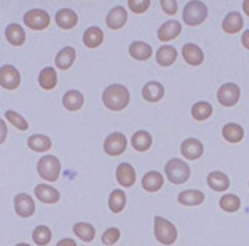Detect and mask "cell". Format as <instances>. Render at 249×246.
I'll return each mask as SVG.
<instances>
[{
	"mask_svg": "<svg viewBox=\"0 0 249 246\" xmlns=\"http://www.w3.org/2000/svg\"><path fill=\"white\" fill-rule=\"evenodd\" d=\"M131 101V94L128 88L120 83L110 85L103 92V104L111 111H122L126 108Z\"/></svg>",
	"mask_w": 249,
	"mask_h": 246,
	"instance_id": "obj_1",
	"label": "cell"
},
{
	"mask_svg": "<svg viewBox=\"0 0 249 246\" xmlns=\"http://www.w3.org/2000/svg\"><path fill=\"white\" fill-rule=\"evenodd\" d=\"M206 18H208V8L203 2H199V0L189 2L182 11V19L190 27L200 25Z\"/></svg>",
	"mask_w": 249,
	"mask_h": 246,
	"instance_id": "obj_2",
	"label": "cell"
},
{
	"mask_svg": "<svg viewBox=\"0 0 249 246\" xmlns=\"http://www.w3.org/2000/svg\"><path fill=\"white\" fill-rule=\"evenodd\" d=\"M154 236L160 245L171 246L172 243H175L178 233H177L175 226L171 221L162 217H156L154 218Z\"/></svg>",
	"mask_w": 249,
	"mask_h": 246,
	"instance_id": "obj_3",
	"label": "cell"
},
{
	"mask_svg": "<svg viewBox=\"0 0 249 246\" xmlns=\"http://www.w3.org/2000/svg\"><path fill=\"white\" fill-rule=\"evenodd\" d=\"M165 175L172 184H184L190 178V166L181 159H172L165 166Z\"/></svg>",
	"mask_w": 249,
	"mask_h": 246,
	"instance_id": "obj_4",
	"label": "cell"
},
{
	"mask_svg": "<svg viewBox=\"0 0 249 246\" xmlns=\"http://www.w3.org/2000/svg\"><path fill=\"white\" fill-rule=\"evenodd\" d=\"M37 172L39 175L46 179V181H56L59 178L61 174V162L58 160V158L52 156V155H46L43 156L39 163H37Z\"/></svg>",
	"mask_w": 249,
	"mask_h": 246,
	"instance_id": "obj_5",
	"label": "cell"
},
{
	"mask_svg": "<svg viewBox=\"0 0 249 246\" xmlns=\"http://www.w3.org/2000/svg\"><path fill=\"white\" fill-rule=\"evenodd\" d=\"M24 24L31 30H45L51 24V17L43 9H30L24 14Z\"/></svg>",
	"mask_w": 249,
	"mask_h": 246,
	"instance_id": "obj_6",
	"label": "cell"
},
{
	"mask_svg": "<svg viewBox=\"0 0 249 246\" xmlns=\"http://www.w3.org/2000/svg\"><path fill=\"white\" fill-rule=\"evenodd\" d=\"M240 98V88L236 83H224L218 89L216 100L224 107H233Z\"/></svg>",
	"mask_w": 249,
	"mask_h": 246,
	"instance_id": "obj_7",
	"label": "cell"
},
{
	"mask_svg": "<svg viewBox=\"0 0 249 246\" xmlns=\"http://www.w3.org/2000/svg\"><path fill=\"white\" fill-rule=\"evenodd\" d=\"M128 147V140L122 132L110 134L104 141V151L108 156H120Z\"/></svg>",
	"mask_w": 249,
	"mask_h": 246,
	"instance_id": "obj_8",
	"label": "cell"
},
{
	"mask_svg": "<svg viewBox=\"0 0 249 246\" xmlns=\"http://www.w3.org/2000/svg\"><path fill=\"white\" fill-rule=\"evenodd\" d=\"M21 83V74L18 71V69H15L14 66H3L0 69V86L6 90H15L18 89Z\"/></svg>",
	"mask_w": 249,
	"mask_h": 246,
	"instance_id": "obj_9",
	"label": "cell"
},
{
	"mask_svg": "<svg viewBox=\"0 0 249 246\" xmlns=\"http://www.w3.org/2000/svg\"><path fill=\"white\" fill-rule=\"evenodd\" d=\"M14 206H15V212L19 215V217H22V218L31 217V215H33L35 211H36L35 200L31 199V196L27 194V193L17 194L15 199H14Z\"/></svg>",
	"mask_w": 249,
	"mask_h": 246,
	"instance_id": "obj_10",
	"label": "cell"
},
{
	"mask_svg": "<svg viewBox=\"0 0 249 246\" xmlns=\"http://www.w3.org/2000/svg\"><path fill=\"white\" fill-rule=\"evenodd\" d=\"M181 155L187 159V160H197L202 158L203 155V144L196 140V138H189V140H184L181 142L179 147Z\"/></svg>",
	"mask_w": 249,
	"mask_h": 246,
	"instance_id": "obj_11",
	"label": "cell"
},
{
	"mask_svg": "<svg viewBox=\"0 0 249 246\" xmlns=\"http://www.w3.org/2000/svg\"><path fill=\"white\" fill-rule=\"evenodd\" d=\"M142 98L147 103H159L165 97V88L160 82H148L142 88Z\"/></svg>",
	"mask_w": 249,
	"mask_h": 246,
	"instance_id": "obj_12",
	"label": "cell"
},
{
	"mask_svg": "<svg viewBox=\"0 0 249 246\" xmlns=\"http://www.w3.org/2000/svg\"><path fill=\"white\" fill-rule=\"evenodd\" d=\"M182 58H184V61L187 64L193 66V67L200 66L205 61L203 51L195 43H187V45L182 46Z\"/></svg>",
	"mask_w": 249,
	"mask_h": 246,
	"instance_id": "obj_13",
	"label": "cell"
},
{
	"mask_svg": "<svg viewBox=\"0 0 249 246\" xmlns=\"http://www.w3.org/2000/svg\"><path fill=\"white\" fill-rule=\"evenodd\" d=\"M116 178L122 187H132L137 181L134 166L129 163H120L116 169Z\"/></svg>",
	"mask_w": 249,
	"mask_h": 246,
	"instance_id": "obj_14",
	"label": "cell"
},
{
	"mask_svg": "<svg viewBox=\"0 0 249 246\" xmlns=\"http://www.w3.org/2000/svg\"><path fill=\"white\" fill-rule=\"evenodd\" d=\"M181 22L179 21H175V19H171V21H166L165 24L160 25L159 32H158V37L160 42H171L174 39H177L181 33Z\"/></svg>",
	"mask_w": 249,
	"mask_h": 246,
	"instance_id": "obj_15",
	"label": "cell"
},
{
	"mask_svg": "<svg viewBox=\"0 0 249 246\" xmlns=\"http://www.w3.org/2000/svg\"><path fill=\"white\" fill-rule=\"evenodd\" d=\"M55 22L62 30H70V28H74L77 25L79 17H77V14L73 9H69V8L59 9L55 14Z\"/></svg>",
	"mask_w": 249,
	"mask_h": 246,
	"instance_id": "obj_16",
	"label": "cell"
},
{
	"mask_svg": "<svg viewBox=\"0 0 249 246\" xmlns=\"http://www.w3.org/2000/svg\"><path fill=\"white\" fill-rule=\"evenodd\" d=\"M128 21V12L123 6H116L113 8L106 18V24L110 30H119L122 28Z\"/></svg>",
	"mask_w": 249,
	"mask_h": 246,
	"instance_id": "obj_17",
	"label": "cell"
},
{
	"mask_svg": "<svg viewBox=\"0 0 249 246\" xmlns=\"http://www.w3.org/2000/svg\"><path fill=\"white\" fill-rule=\"evenodd\" d=\"M141 184H142L144 190H147L150 193H156L163 187V175L158 171H148L142 176Z\"/></svg>",
	"mask_w": 249,
	"mask_h": 246,
	"instance_id": "obj_18",
	"label": "cell"
},
{
	"mask_svg": "<svg viewBox=\"0 0 249 246\" xmlns=\"http://www.w3.org/2000/svg\"><path fill=\"white\" fill-rule=\"evenodd\" d=\"M76 61V49L71 48V46H66L62 48L56 58H55V66L56 69H61V70H69Z\"/></svg>",
	"mask_w": 249,
	"mask_h": 246,
	"instance_id": "obj_19",
	"label": "cell"
},
{
	"mask_svg": "<svg viewBox=\"0 0 249 246\" xmlns=\"http://www.w3.org/2000/svg\"><path fill=\"white\" fill-rule=\"evenodd\" d=\"M208 186L213 190V192H226L230 187V179L224 172L220 171H213L208 175L206 178Z\"/></svg>",
	"mask_w": 249,
	"mask_h": 246,
	"instance_id": "obj_20",
	"label": "cell"
},
{
	"mask_svg": "<svg viewBox=\"0 0 249 246\" xmlns=\"http://www.w3.org/2000/svg\"><path fill=\"white\" fill-rule=\"evenodd\" d=\"M242 28H243V18H242L240 12H237V11L229 12L226 15V18L223 19V30L229 35L239 33Z\"/></svg>",
	"mask_w": 249,
	"mask_h": 246,
	"instance_id": "obj_21",
	"label": "cell"
},
{
	"mask_svg": "<svg viewBox=\"0 0 249 246\" xmlns=\"http://www.w3.org/2000/svg\"><path fill=\"white\" fill-rule=\"evenodd\" d=\"M178 53L177 49L171 45H163L159 48V51L156 52V61L160 67H169L175 63Z\"/></svg>",
	"mask_w": 249,
	"mask_h": 246,
	"instance_id": "obj_22",
	"label": "cell"
},
{
	"mask_svg": "<svg viewBox=\"0 0 249 246\" xmlns=\"http://www.w3.org/2000/svg\"><path fill=\"white\" fill-rule=\"evenodd\" d=\"M35 194L36 197L43 202V203H56L59 200V192L48 184H39V186L35 189Z\"/></svg>",
	"mask_w": 249,
	"mask_h": 246,
	"instance_id": "obj_23",
	"label": "cell"
},
{
	"mask_svg": "<svg viewBox=\"0 0 249 246\" xmlns=\"http://www.w3.org/2000/svg\"><path fill=\"white\" fill-rule=\"evenodd\" d=\"M85 103V98H83V94L79 90H69L66 92V95L62 97V105H64L69 111H77L82 108Z\"/></svg>",
	"mask_w": 249,
	"mask_h": 246,
	"instance_id": "obj_24",
	"label": "cell"
},
{
	"mask_svg": "<svg viewBox=\"0 0 249 246\" xmlns=\"http://www.w3.org/2000/svg\"><path fill=\"white\" fill-rule=\"evenodd\" d=\"M27 145L30 150H33L36 153H43V151H49L51 147H52V141L49 137L46 135H42V134H35L31 135L28 140H27Z\"/></svg>",
	"mask_w": 249,
	"mask_h": 246,
	"instance_id": "obj_25",
	"label": "cell"
},
{
	"mask_svg": "<svg viewBox=\"0 0 249 246\" xmlns=\"http://www.w3.org/2000/svg\"><path fill=\"white\" fill-rule=\"evenodd\" d=\"M103 40H104V32L100 27H89L83 35V43L90 49L98 48L103 43Z\"/></svg>",
	"mask_w": 249,
	"mask_h": 246,
	"instance_id": "obj_26",
	"label": "cell"
},
{
	"mask_svg": "<svg viewBox=\"0 0 249 246\" xmlns=\"http://www.w3.org/2000/svg\"><path fill=\"white\" fill-rule=\"evenodd\" d=\"M6 40L14 46H21L25 42V32L19 24H9L5 30Z\"/></svg>",
	"mask_w": 249,
	"mask_h": 246,
	"instance_id": "obj_27",
	"label": "cell"
},
{
	"mask_svg": "<svg viewBox=\"0 0 249 246\" xmlns=\"http://www.w3.org/2000/svg\"><path fill=\"white\" fill-rule=\"evenodd\" d=\"M205 194L200 190H184L178 194V202L184 206H197L203 203Z\"/></svg>",
	"mask_w": 249,
	"mask_h": 246,
	"instance_id": "obj_28",
	"label": "cell"
},
{
	"mask_svg": "<svg viewBox=\"0 0 249 246\" xmlns=\"http://www.w3.org/2000/svg\"><path fill=\"white\" fill-rule=\"evenodd\" d=\"M243 137H245V131L239 123H227V125L223 128V138L231 144L240 142L243 140Z\"/></svg>",
	"mask_w": 249,
	"mask_h": 246,
	"instance_id": "obj_29",
	"label": "cell"
},
{
	"mask_svg": "<svg viewBox=\"0 0 249 246\" xmlns=\"http://www.w3.org/2000/svg\"><path fill=\"white\" fill-rule=\"evenodd\" d=\"M129 55L137 61H147L153 55V49L145 42H134L129 46Z\"/></svg>",
	"mask_w": 249,
	"mask_h": 246,
	"instance_id": "obj_30",
	"label": "cell"
},
{
	"mask_svg": "<svg viewBox=\"0 0 249 246\" xmlns=\"http://www.w3.org/2000/svg\"><path fill=\"white\" fill-rule=\"evenodd\" d=\"M124 206H126V194H124L123 190L120 189H116L110 193L108 196V208L111 212L114 213H119L124 209Z\"/></svg>",
	"mask_w": 249,
	"mask_h": 246,
	"instance_id": "obj_31",
	"label": "cell"
},
{
	"mask_svg": "<svg viewBox=\"0 0 249 246\" xmlns=\"http://www.w3.org/2000/svg\"><path fill=\"white\" fill-rule=\"evenodd\" d=\"M58 83V76L55 69L52 67H46L40 71L39 74V85L42 86V89L45 90H52Z\"/></svg>",
	"mask_w": 249,
	"mask_h": 246,
	"instance_id": "obj_32",
	"label": "cell"
},
{
	"mask_svg": "<svg viewBox=\"0 0 249 246\" xmlns=\"http://www.w3.org/2000/svg\"><path fill=\"white\" fill-rule=\"evenodd\" d=\"M131 144L137 151H147L153 144V138L147 131H138L132 135Z\"/></svg>",
	"mask_w": 249,
	"mask_h": 246,
	"instance_id": "obj_33",
	"label": "cell"
},
{
	"mask_svg": "<svg viewBox=\"0 0 249 246\" xmlns=\"http://www.w3.org/2000/svg\"><path fill=\"white\" fill-rule=\"evenodd\" d=\"M212 113H213V108L206 101H199L192 107V116H193L195 120H199V122H203V120L209 119L212 116Z\"/></svg>",
	"mask_w": 249,
	"mask_h": 246,
	"instance_id": "obj_34",
	"label": "cell"
},
{
	"mask_svg": "<svg viewBox=\"0 0 249 246\" xmlns=\"http://www.w3.org/2000/svg\"><path fill=\"white\" fill-rule=\"evenodd\" d=\"M73 231L83 242H92L95 239V228L88 223H76L73 226Z\"/></svg>",
	"mask_w": 249,
	"mask_h": 246,
	"instance_id": "obj_35",
	"label": "cell"
},
{
	"mask_svg": "<svg viewBox=\"0 0 249 246\" xmlns=\"http://www.w3.org/2000/svg\"><path fill=\"white\" fill-rule=\"evenodd\" d=\"M52 239V231L46 226H37L33 230V240L39 246H46Z\"/></svg>",
	"mask_w": 249,
	"mask_h": 246,
	"instance_id": "obj_36",
	"label": "cell"
},
{
	"mask_svg": "<svg viewBox=\"0 0 249 246\" xmlns=\"http://www.w3.org/2000/svg\"><path fill=\"white\" fill-rule=\"evenodd\" d=\"M240 199L236 194H224L220 199V208L226 212H236L240 209Z\"/></svg>",
	"mask_w": 249,
	"mask_h": 246,
	"instance_id": "obj_37",
	"label": "cell"
},
{
	"mask_svg": "<svg viewBox=\"0 0 249 246\" xmlns=\"http://www.w3.org/2000/svg\"><path fill=\"white\" fill-rule=\"evenodd\" d=\"M5 116L17 129H19V131H27L28 129V122L19 113H17L14 110H6Z\"/></svg>",
	"mask_w": 249,
	"mask_h": 246,
	"instance_id": "obj_38",
	"label": "cell"
},
{
	"mask_svg": "<svg viewBox=\"0 0 249 246\" xmlns=\"http://www.w3.org/2000/svg\"><path fill=\"white\" fill-rule=\"evenodd\" d=\"M119 239H120V230H119V228H116V227H110V228H107V230L104 231L103 237H101L103 243H104V245H107V246H111V245L117 243V242H119Z\"/></svg>",
	"mask_w": 249,
	"mask_h": 246,
	"instance_id": "obj_39",
	"label": "cell"
},
{
	"mask_svg": "<svg viewBox=\"0 0 249 246\" xmlns=\"http://www.w3.org/2000/svg\"><path fill=\"white\" fill-rule=\"evenodd\" d=\"M128 6L135 14H144L150 8V0H129Z\"/></svg>",
	"mask_w": 249,
	"mask_h": 246,
	"instance_id": "obj_40",
	"label": "cell"
},
{
	"mask_svg": "<svg viewBox=\"0 0 249 246\" xmlns=\"http://www.w3.org/2000/svg\"><path fill=\"white\" fill-rule=\"evenodd\" d=\"M160 6L168 15H175L178 11V3L175 0H160Z\"/></svg>",
	"mask_w": 249,
	"mask_h": 246,
	"instance_id": "obj_41",
	"label": "cell"
},
{
	"mask_svg": "<svg viewBox=\"0 0 249 246\" xmlns=\"http://www.w3.org/2000/svg\"><path fill=\"white\" fill-rule=\"evenodd\" d=\"M6 137H8V126H6L5 120L0 119V145L5 142Z\"/></svg>",
	"mask_w": 249,
	"mask_h": 246,
	"instance_id": "obj_42",
	"label": "cell"
},
{
	"mask_svg": "<svg viewBox=\"0 0 249 246\" xmlns=\"http://www.w3.org/2000/svg\"><path fill=\"white\" fill-rule=\"evenodd\" d=\"M56 246H77V243L73 239H62L56 243Z\"/></svg>",
	"mask_w": 249,
	"mask_h": 246,
	"instance_id": "obj_43",
	"label": "cell"
},
{
	"mask_svg": "<svg viewBox=\"0 0 249 246\" xmlns=\"http://www.w3.org/2000/svg\"><path fill=\"white\" fill-rule=\"evenodd\" d=\"M242 45L249 51V30L243 32V36H242Z\"/></svg>",
	"mask_w": 249,
	"mask_h": 246,
	"instance_id": "obj_44",
	"label": "cell"
},
{
	"mask_svg": "<svg viewBox=\"0 0 249 246\" xmlns=\"http://www.w3.org/2000/svg\"><path fill=\"white\" fill-rule=\"evenodd\" d=\"M242 8H243V12L249 17V0H245V2L242 3Z\"/></svg>",
	"mask_w": 249,
	"mask_h": 246,
	"instance_id": "obj_45",
	"label": "cell"
},
{
	"mask_svg": "<svg viewBox=\"0 0 249 246\" xmlns=\"http://www.w3.org/2000/svg\"><path fill=\"white\" fill-rule=\"evenodd\" d=\"M17 246H30V245H27V243H18Z\"/></svg>",
	"mask_w": 249,
	"mask_h": 246,
	"instance_id": "obj_46",
	"label": "cell"
}]
</instances>
